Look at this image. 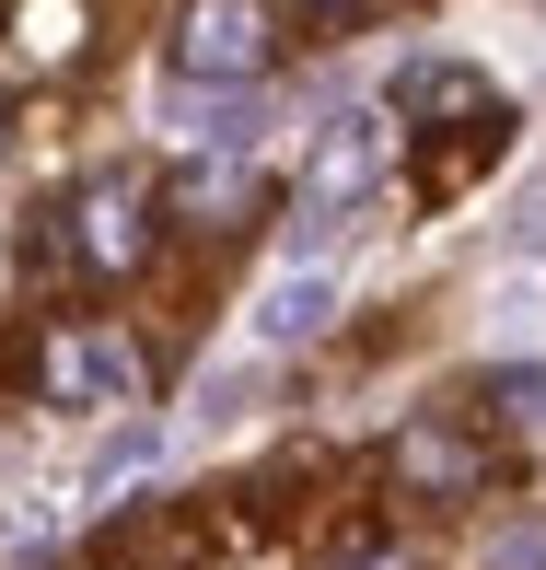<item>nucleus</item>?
<instances>
[{
  "instance_id": "6",
  "label": "nucleus",
  "mask_w": 546,
  "mask_h": 570,
  "mask_svg": "<svg viewBox=\"0 0 546 570\" xmlns=\"http://www.w3.org/2000/svg\"><path fill=\"white\" fill-rule=\"evenodd\" d=\"M396 478L430 489V501H465V489L488 478V454L465 443V431H441V420H407V431H396Z\"/></svg>"
},
{
  "instance_id": "10",
  "label": "nucleus",
  "mask_w": 546,
  "mask_h": 570,
  "mask_svg": "<svg viewBox=\"0 0 546 570\" xmlns=\"http://www.w3.org/2000/svg\"><path fill=\"white\" fill-rule=\"evenodd\" d=\"M512 245H524L535 268H546V175H535V187H524V210H512Z\"/></svg>"
},
{
  "instance_id": "4",
  "label": "nucleus",
  "mask_w": 546,
  "mask_h": 570,
  "mask_svg": "<svg viewBox=\"0 0 546 570\" xmlns=\"http://www.w3.org/2000/svg\"><path fill=\"white\" fill-rule=\"evenodd\" d=\"M47 384L70 407H140V350L106 326H70V338H47Z\"/></svg>"
},
{
  "instance_id": "11",
  "label": "nucleus",
  "mask_w": 546,
  "mask_h": 570,
  "mask_svg": "<svg viewBox=\"0 0 546 570\" xmlns=\"http://www.w3.org/2000/svg\"><path fill=\"white\" fill-rule=\"evenodd\" d=\"M488 570H546V524H524V535H500V548H488Z\"/></svg>"
},
{
  "instance_id": "2",
  "label": "nucleus",
  "mask_w": 546,
  "mask_h": 570,
  "mask_svg": "<svg viewBox=\"0 0 546 570\" xmlns=\"http://www.w3.org/2000/svg\"><path fill=\"white\" fill-rule=\"evenodd\" d=\"M70 245H82V268H106L128 279L151 256V198H140V175H93L82 198H70Z\"/></svg>"
},
{
  "instance_id": "8",
  "label": "nucleus",
  "mask_w": 546,
  "mask_h": 570,
  "mask_svg": "<svg viewBox=\"0 0 546 570\" xmlns=\"http://www.w3.org/2000/svg\"><path fill=\"white\" fill-rule=\"evenodd\" d=\"M396 106H407V117H500L477 70H407V82H396Z\"/></svg>"
},
{
  "instance_id": "9",
  "label": "nucleus",
  "mask_w": 546,
  "mask_h": 570,
  "mask_svg": "<svg viewBox=\"0 0 546 570\" xmlns=\"http://www.w3.org/2000/svg\"><path fill=\"white\" fill-rule=\"evenodd\" d=\"M23 47H36V59H70V47H82V12H70V0H23Z\"/></svg>"
},
{
  "instance_id": "12",
  "label": "nucleus",
  "mask_w": 546,
  "mask_h": 570,
  "mask_svg": "<svg viewBox=\"0 0 546 570\" xmlns=\"http://www.w3.org/2000/svg\"><path fill=\"white\" fill-rule=\"evenodd\" d=\"M337 570H407V559H337Z\"/></svg>"
},
{
  "instance_id": "1",
  "label": "nucleus",
  "mask_w": 546,
  "mask_h": 570,
  "mask_svg": "<svg viewBox=\"0 0 546 570\" xmlns=\"http://www.w3.org/2000/svg\"><path fill=\"white\" fill-rule=\"evenodd\" d=\"M268 0H187V23H175V70L187 82H256L268 70Z\"/></svg>"
},
{
  "instance_id": "7",
  "label": "nucleus",
  "mask_w": 546,
  "mask_h": 570,
  "mask_svg": "<svg viewBox=\"0 0 546 570\" xmlns=\"http://www.w3.org/2000/svg\"><path fill=\"white\" fill-rule=\"evenodd\" d=\"M245 198H256V164H245V151H198V164L175 175V222H198V233H221Z\"/></svg>"
},
{
  "instance_id": "5",
  "label": "nucleus",
  "mask_w": 546,
  "mask_h": 570,
  "mask_svg": "<svg viewBox=\"0 0 546 570\" xmlns=\"http://www.w3.org/2000/svg\"><path fill=\"white\" fill-rule=\"evenodd\" d=\"M326 315H337V268H279L268 292H256V350H302V338H326Z\"/></svg>"
},
{
  "instance_id": "3",
  "label": "nucleus",
  "mask_w": 546,
  "mask_h": 570,
  "mask_svg": "<svg viewBox=\"0 0 546 570\" xmlns=\"http://www.w3.org/2000/svg\"><path fill=\"white\" fill-rule=\"evenodd\" d=\"M373 187H384V117H326L315 164H302V210L337 222V210H360Z\"/></svg>"
}]
</instances>
